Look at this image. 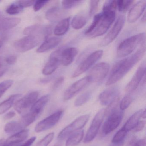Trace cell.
<instances>
[{"instance_id":"cell-1","label":"cell","mask_w":146,"mask_h":146,"mask_svg":"<svg viewBox=\"0 0 146 146\" xmlns=\"http://www.w3.org/2000/svg\"><path fill=\"white\" fill-rule=\"evenodd\" d=\"M117 8V1H106L102 12L94 16L92 24L85 31V35L93 38L104 35L115 20Z\"/></svg>"},{"instance_id":"cell-2","label":"cell","mask_w":146,"mask_h":146,"mask_svg":"<svg viewBox=\"0 0 146 146\" xmlns=\"http://www.w3.org/2000/svg\"><path fill=\"white\" fill-rule=\"evenodd\" d=\"M145 42L142 44L140 49L130 57L117 62L112 69L106 85L110 86L122 79L141 59L145 54Z\"/></svg>"},{"instance_id":"cell-3","label":"cell","mask_w":146,"mask_h":146,"mask_svg":"<svg viewBox=\"0 0 146 146\" xmlns=\"http://www.w3.org/2000/svg\"><path fill=\"white\" fill-rule=\"evenodd\" d=\"M145 34L140 33L130 36L121 42L117 49V56L124 58L131 54L140 45L145 42Z\"/></svg>"},{"instance_id":"cell-4","label":"cell","mask_w":146,"mask_h":146,"mask_svg":"<svg viewBox=\"0 0 146 146\" xmlns=\"http://www.w3.org/2000/svg\"><path fill=\"white\" fill-rule=\"evenodd\" d=\"M89 117V114H85L77 118L60 132L58 135V139L64 140L77 131L83 128L88 122Z\"/></svg>"},{"instance_id":"cell-5","label":"cell","mask_w":146,"mask_h":146,"mask_svg":"<svg viewBox=\"0 0 146 146\" xmlns=\"http://www.w3.org/2000/svg\"><path fill=\"white\" fill-rule=\"evenodd\" d=\"M39 95V92L33 91L18 100L14 104L15 111L20 114L27 112L37 100Z\"/></svg>"},{"instance_id":"cell-6","label":"cell","mask_w":146,"mask_h":146,"mask_svg":"<svg viewBox=\"0 0 146 146\" xmlns=\"http://www.w3.org/2000/svg\"><path fill=\"white\" fill-rule=\"evenodd\" d=\"M41 40V36L28 35L16 41L13 46L15 49L19 52H25L37 46Z\"/></svg>"},{"instance_id":"cell-7","label":"cell","mask_w":146,"mask_h":146,"mask_svg":"<svg viewBox=\"0 0 146 146\" xmlns=\"http://www.w3.org/2000/svg\"><path fill=\"white\" fill-rule=\"evenodd\" d=\"M102 50H98L93 52L84 59L73 72L72 78L77 77L91 68L103 55Z\"/></svg>"},{"instance_id":"cell-8","label":"cell","mask_w":146,"mask_h":146,"mask_svg":"<svg viewBox=\"0 0 146 146\" xmlns=\"http://www.w3.org/2000/svg\"><path fill=\"white\" fill-rule=\"evenodd\" d=\"M104 110L99 111L95 116L90 127L86 133L84 140L85 143L90 142L93 141L98 134L99 129L101 127L104 118Z\"/></svg>"},{"instance_id":"cell-9","label":"cell","mask_w":146,"mask_h":146,"mask_svg":"<svg viewBox=\"0 0 146 146\" xmlns=\"http://www.w3.org/2000/svg\"><path fill=\"white\" fill-rule=\"evenodd\" d=\"M64 111L59 110L40 121L35 127L36 132H40L52 128L59 122L63 116Z\"/></svg>"},{"instance_id":"cell-10","label":"cell","mask_w":146,"mask_h":146,"mask_svg":"<svg viewBox=\"0 0 146 146\" xmlns=\"http://www.w3.org/2000/svg\"><path fill=\"white\" fill-rule=\"evenodd\" d=\"M123 114L122 111L117 110L108 117L102 127V133L104 135H107L117 129L123 119Z\"/></svg>"},{"instance_id":"cell-11","label":"cell","mask_w":146,"mask_h":146,"mask_svg":"<svg viewBox=\"0 0 146 146\" xmlns=\"http://www.w3.org/2000/svg\"><path fill=\"white\" fill-rule=\"evenodd\" d=\"M125 22V18L124 16H119L111 29L102 41L101 46H106L114 41L121 32V31L124 25Z\"/></svg>"},{"instance_id":"cell-12","label":"cell","mask_w":146,"mask_h":146,"mask_svg":"<svg viewBox=\"0 0 146 146\" xmlns=\"http://www.w3.org/2000/svg\"><path fill=\"white\" fill-rule=\"evenodd\" d=\"M110 65L108 63L102 62L96 65L90 70L88 76L90 82H98L104 79L108 74Z\"/></svg>"},{"instance_id":"cell-13","label":"cell","mask_w":146,"mask_h":146,"mask_svg":"<svg viewBox=\"0 0 146 146\" xmlns=\"http://www.w3.org/2000/svg\"><path fill=\"white\" fill-rule=\"evenodd\" d=\"M63 48L54 51L50 55L49 60L43 68L42 73L46 76H49L55 71L61 62V52Z\"/></svg>"},{"instance_id":"cell-14","label":"cell","mask_w":146,"mask_h":146,"mask_svg":"<svg viewBox=\"0 0 146 146\" xmlns=\"http://www.w3.org/2000/svg\"><path fill=\"white\" fill-rule=\"evenodd\" d=\"M90 82H91L90 78L88 76L75 82L66 90L64 94V100H69L72 99Z\"/></svg>"},{"instance_id":"cell-15","label":"cell","mask_w":146,"mask_h":146,"mask_svg":"<svg viewBox=\"0 0 146 146\" xmlns=\"http://www.w3.org/2000/svg\"><path fill=\"white\" fill-rule=\"evenodd\" d=\"M146 67L145 64H143L137 70L132 78L128 83L125 88L127 93H131L136 90L138 88L143 77L145 76Z\"/></svg>"},{"instance_id":"cell-16","label":"cell","mask_w":146,"mask_h":146,"mask_svg":"<svg viewBox=\"0 0 146 146\" xmlns=\"http://www.w3.org/2000/svg\"><path fill=\"white\" fill-rule=\"evenodd\" d=\"M51 32V28L49 26L35 25L25 28L23 31V34L27 36H38L41 37L44 36L46 38Z\"/></svg>"},{"instance_id":"cell-17","label":"cell","mask_w":146,"mask_h":146,"mask_svg":"<svg viewBox=\"0 0 146 146\" xmlns=\"http://www.w3.org/2000/svg\"><path fill=\"white\" fill-rule=\"evenodd\" d=\"M119 92L118 88L115 86L105 90L99 95V99L101 104L103 106H108L118 96Z\"/></svg>"},{"instance_id":"cell-18","label":"cell","mask_w":146,"mask_h":146,"mask_svg":"<svg viewBox=\"0 0 146 146\" xmlns=\"http://www.w3.org/2000/svg\"><path fill=\"white\" fill-rule=\"evenodd\" d=\"M50 98L49 95L46 94L43 96L36 101L28 113L36 119L43 111L44 108L49 101Z\"/></svg>"},{"instance_id":"cell-19","label":"cell","mask_w":146,"mask_h":146,"mask_svg":"<svg viewBox=\"0 0 146 146\" xmlns=\"http://www.w3.org/2000/svg\"><path fill=\"white\" fill-rule=\"evenodd\" d=\"M146 1L145 0L140 1L134 5L129 11L128 15V20L130 23L136 22L142 14L146 8Z\"/></svg>"},{"instance_id":"cell-20","label":"cell","mask_w":146,"mask_h":146,"mask_svg":"<svg viewBox=\"0 0 146 146\" xmlns=\"http://www.w3.org/2000/svg\"><path fill=\"white\" fill-rule=\"evenodd\" d=\"M78 50L75 47H68L63 49L61 52V62L64 66L70 64L77 54Z\"/></svg>"},{"instance_id":"cell-21","label":"cell","mask_w":146,"mask_h":146,"mask_svg":"<svg viewBox=\"0 0 146 146\" xmlns=\"http://www.w3.org/2000/svg\"><path fill=\"white\" fill-rule=\"evenodd\" d=\"M61 41V39L59 37H47L45 41L37 48L36 52L38 53H42L47 52L56 47Z\"/></svg>"},{"instance_id":"cell-22","label":"cell","mask_w":146,"mask_h":146,"mask_svg":"<svg viewBox=\"0 0 146 146\" xmlns=\"http://www.w3.org/2000/svg\"><path fill=\"white\" fill-rule=\"evenodd\" d=\"M143 111V109H141L133 114L126 121L123 127V129L127 132L132 130L140 121Z\"/></svg>"},{"instance_id":"cell-23","label":"cell","mask_w":146,"mask_h":146,"mask_svg":"<svg viewBox=\"0 0 146 146\" xmlns=\"http://www.w3.org/2000/svg\"><path fill=\"white\" fill-rule=\"evenodd\" d=\"M22 96L20 94H16L10 96L8 99L0 103V114L7 111L15 104L16 101Z\"/></svg>"},{"instance_id":"cell-24","label":"cell","mask_w":146,"mask_h":146,"mask_svg":"<svg viewBox=\"0 0 146 146\" xmlns=\"http://www.w3.org/2000/svg\"><path fill=\"white\" fill-rule=\"evenodd\" d=\"M29 133V130H23L11 136L5 141V142L21 143L25 141L28 138Z\"/></svg>"},{"instance_id":"cell-25","label":"cell","mask_w":146,"mask_h":146,"mask_svg":"<svg viewBox=\"0 0 146 146\" xmlns=\"http://www.w3.org/2000/svg\"><path fill=\"white\" fill-rule=\"evenodd\" d=\"M70 17L66 18L59 22L54 31L55 35L60 36L65 35L68 31L70 27Z\"/></svg>"},{"instance_id":"cell-26","label":"cell","mask_w":146,"mask_h":146,"mask_svg":"<svg viewBox=\"0 0 146 146\" xmlns=\"http://www.w3.org/2000/svg\"><path fill=\"white\" fill-rule=\"evenodd\" d=\"M62 14V10L59 7L54 6L48 10L46 13V17L49 21L53 22L60 18Z\"/></svg>"},{"instance_id":"cell-27","label":"cell","mask_w":146,"mask_h":146,"mask_svg":"<svg viewBox=\"0 0 146 146\" xmlns=\"http://www.w3.org/2000/svg\"><path fill=\"white\" fill-rule=\"evenodd\" d=\"M84 136V130L76 132L69 137L66 143V146H75L81 141Z\"/></svg>"},{"instance_id":"cell-28","label":"cell","mask_w":146,"mask_h":146,"mask_svg":"<svg viewBox=\"0 0 146 146\" xmlns=\"http://www.w3.org/2000/svg\"><path fill=\"white\" fill-rule=\"evenodd\" d=\"M23 129L20 122L11 121L6 124L5 131L7 134H15L23 130Z\"/></svg>"},{"instance_id":"cell-29","label":"cell","mask_w":146,"mask_h":146,"mask_svg":"<svg viewBox=\"0 0 146 146\" xmlns=\"http://www.w3.org/2000/svg\"><path fill=\"white\" fill-rule=\"evenodd\" d=\"M87 18L83 14H78L72 19L71 25L73 29L79 30L82 29L87 23Z\"/></svg>"},{"instance_id":"cell-30","label":"cell","mask_w":146,"mask_h":146,"mask_svg":"<svg viewBox=\"0 0 146 146\" xmlns=\"http://www.w3.org/2000/svg\"><path fill=\"white\" fill-rule=\"evenodd\" d=\"M119 102V97L118 96L108 105V106L104 110V116L108 117L109 115L117 111Z\"/></svg>"},{"instance_id":"cell-31","label":"cell","mask_w":146,"mask_h":146,"mask_svg":"<svg viewBox=\"0 0 146 146\" xmlns=\"http://www.w3.org/2000/svg\"><path fill=\"white\" fill-rule=\"evenodd\" d=\"M91 96V92L87 91L79 96L75 101V106H80L88 101Z\"/></svg>"},{"instance_id":"cell-32","label":"cell","mask_w":146,"mask_h":146,"mask_svg":"<svg viewBox=\"0 0 146 146\" xmlns=\"http://www.w3.org/2000/svg\"><path fill=\"white\" fill-rule=\"evenodd\" d=\"M23 8L21 7L17 2L9 6L7 8L6 12L9 15H16L20 13L23 11Z\"/></svg>"},{"instance_id":"cell-33","label":"cell","mask_w":146,"mask_h":146,"mask_svg":"<svg viewBox=\"0 0 146 146\" xmlns=\"http://www.w3.org/2000/svg\"><path fill=\"white\" fill-rule=\"evenodd\" d=\"M127 132L124 129L121 128L114 135L111 142L120 143L124 142Z\"/></svg>"},{"instance_id":"cell-34","label":"cell","mask_w":146,"mask_h":146,"mask_svg":"<svg viewBox=\"0 0 146 146\" xmlns=\"http://www.w3.org/2000/svg\"><path fill=\"white\" fill-rule=\"evenodd\" d=\"M134 2L133 1H117V7L119 12H124L129 9Z\"/></svg>"},{"instance_id":"cell-35","label":"cell","mask_w":146,"mask_h":146,"mask_svg":"<svg viewBox=\"0 0 146 146\" xmlns=\"http://www.w3.org/2000/svg\"><path fill=\"white\" fill-rule=\"evenodd\" d=\"M13 83V81L11 79L0 83V98L12 86Z\"/></svg>"},{"instance_id":"cell-36","label":"cell","mask_w":146,"mask_h":146,"mask_svg":"<svg viewBox=\"0 0 146 146\" xmlns=\"http://www.w3.org/2000/svg\"><path fill=\"white\" fill-rule=\"evenodd\" d=\"M132 102V98L130 95L125 96L120 103V109L121 111L127 109Z\"/></svg>"},{"instance_id":"cell-37","label":"cell","mask_w":146,"mask_h":146,"mask_svg":"<svg viewBox=\"0 0 146 146\" xmlns=\"http://www.w3.org/2000/svg\"><path fill=\"white\" fill-rule=\"evenodd\" d=\"M54 132L49 133L42 138L37 143L36 146H48L52 141L54 137Z\"/></svg>"},{"instance_id":"cell-38","label":"cell","mask_w":146,"mask_h":146,"mask_svg":"<svg viewBox=\"0 0 146 146\" xmlns=\"http://www.w3.org/2000/svg\"><path fill=\"white\" fill-rule=\"evenodd\" d=\"M83 1H63L62 2L63 7L65 9H70L79 5Z\"/></svg>"},{"instance_id":"cell-39","label":"cell","mask_w":146,"mask_h":146,"mask_svg":"<svg viewBox=\"0 0 146 146\" xmlns=\"http://www.w3.org/2000/svg\"><path fill=\"white\" fill-rule=\"evenodd\" d=\"M126 146H146V139L144 138L137 140L136 137H133Z\"/></svg>"},{"instance_id":"cell-40","label":"cell","mask_w":146,"mask_h":146,"mask_svg":"<svg viewBox=\"0 0 146 146\" xmlns=\"http://www.w3.org/2000/svg\"><path fill=\"white\" fill-rule=\"evenodd\" d=\"M99 1H90V17L94 15L97 11L99 6Z\"/></svg>"},{"instance_id":"cell-41","label":"cell","mask_w":146,"mask_h":146,"mask_svg":"<svg viewBox=\"0 0 146 146\" xmlns=\"http://www.w3.org/2000/svg\"><path fill=\"white\" fill-rule=\"evenodd\" d=\"M49 1L46 0H40L35 1L33 7L34 11L35 12L39 11L44 6L49 2Z\"/></svg>"},{"instance_id":"cell-42","label":"cell","mask_w":146,"mask_h":146,"mask_svg":"<svg viewBox=\"0 0 146 146\" xmlns=\"http://www.w3.org/2000/svg\"><path fill=\"white\" fill-rule=\"evenodd\" d=\"M35 1H17L19 5L23 8L31 6L35 4Z\"/></svg>"},{"instance_id":"cell-43","label":"cell","mask_w":146,"mask_h":146,"mask_svg":"<svg viewBox=\"0 0 146 146\" xmlns=\"http://www.w3.org/2000/svg\"><path fill=\"white\" fill-rule=\"evenodd\" d=\"M145 121H139V122L137 123V125H136L135 127L134 128V129L132 130L134 132H138V131H141L143 129L145 126Z\"/></svg>"},{"instance_id":"cell-44","label":"cell","mask_w":146,"mask_h":146,"mask_svg":"<svg viewBox=\"0 0 146 146\" xmlns=\"http://www.w3.org/2000/svg\"><path fill=\"white\" fill-rule=\"evenodd\" d=\"M6 63L9 65H13L16 63L17 61V58L14 55H11L7 57L5 60Z\"/></svg>"},{"instance_id":"cell-45","label":"cell","mask_w":146,"mask_h":146,"mask_svg":"<svg viewBox=\"0 0 146 146\" xmlns=\"http://www.w3.org/2000/svg\"><path fill=\"white\" fill-rule=\"evenodd\" d=\"M64 78L63 77H60L58 78L54 84L53 86V89L56 90L58 89L63 83L64 81Z\"/></svg>"},{"instance_id":"cell-46","label":"cell","mask_w":146,"mask_h":146,"mask_svg":"<svg viewBox=\"0 0 146 146\" xmlns=\"http://www.w3.org/2000/svg\"><path fill=\"white\" fill-rule=\"evenodd\" d=\"M36 137H33L30 138L28 141L25 142V143L23 144H22L20 146H31L32 145L34 142L36 140Z\"/></svg>"},{"instance_id":"cell-47","label":"cell","mask_w":146,"mask_h":146,"mask_svg":"<svg viewBox=\"0 0 146 146\" xmlns=\"http://www.w3.org/2000/svg\"><path fill=\"white\" fill-rule=\"evenodd\" d=\"M16 115V113L13 111H11L7 113L4 116V119H10L12 118Z\"/></svg>"},{"instance_id":"cell-48","label":"cell","mask_w":146,"mask_h":146,"mask_svg":"<svg viewBox=\"0 0 146 146\" xmlns=\"http://www.w3.org/2000/svg\"><path fill=\"white\" fill-rule=\"evenodd\" d=\"M7 69L5 66H4L3 65L0 66V77L2 76L6 72Z\"/></svg>"},{"instance_id":"cell-49","label":"cell","mask_w":146,"mask_h":146,"mask_svg":"<svg viewBox=\"0 0 146 146\" xmlns=\"http://www.w3.org/2000/svg\"><path fill=\"white\" fill-rule=\"evenodd\" d=\"M21 145H22L21 143H11L5 142L3 146H20Z\"/></svg>"},{"instance_id":"cell-50","label":"cell","mask_w":146,"mask_h":146,"mask_svg":"<svg viewBox=\"0 0 146 146\" xmlns=\"http://www.w3.org/2000/svg\"><path fill=\"white\" fill-rule=\"evenodd\" d=\"M124 142L120 143H111V144L108 146H123Z\"/></svg>"},{"instance_id":"cell-51","label":"cell","mask_w":146,"mask_h":146,"mask_svg":"<svg viewBox=\"0 0 146 146\" xmlns=\"http://www.w3.org/2000/svg\"><path fill=\"white\" fill-rule=\"evenodd\" d=\"M146 117V112L145 110L143 111L142 113L141 118L143 119H145Z\"/></svg>"},{"instance_id":"cell-52","label":"cell","mask_w":146,"mask_h":146,"mask_svg":"<svg viewBox=\"0 0 146 146\" xmlns=\"http://www.w3.org/2000/svg\"><path fill=\"white\" fill-rule=\"evenodd\" d=\"M142 21L143 23H145L146 22V13H144V15L143 16L142 18Z\"/></svg>"},{"instance_id":"cell-53","label":"cell","mask_w":146,"mask_h":146,"mask_svg":"<svg viewBox=\"0 0 146 146\" xmlns=\"http://www.w3.org/2000/svg\"><path fill=\"white\" fill-rule=\"evenodd\" d=\"M5 142V140L2 139L0 140V146H3Z\"/></svg>"},{"instance_id":"cell-54","label":"cell","mask_w":146,"mask_h":146,"mask_svg":"<svg viewBox=\"0 0 146 146\" xmlns=\"http://www.w3.org/2000/svg\"><path fill=\"white\" fill-rule=\"evenodd\" d=\"M3 17H4V16H3V15H2L1 13L0 12V23H1V20H2Z\"/></svg>"},{"instance_id":"cell-55","label":"cell","mask_w":146,"mask_h":146,"mask_svg":"<svg viewBox=\"0 0 146 146\" xmlns=\"http://www.w3.org/2000/svg\"><path fill=\"white\" fill-rule=\"evenodd\" d=\"M3 42L0 40V48H1L2 47V46H3Z\"/></svg>"},{"instance_id":"cell-56","label":"cell","mask_w":146,"mask_h":146,"mask_svg":"<svg viewBox=\"0 0 146 146\" xmlns=\"http://www.w3.org/2000/svg\"><path fill=\"white\" fill-rule=\"evenodd\" d=\"M2 64V60H1V58H0V66Z\"/></svg>"},{"instance_id":"cell-57","label":"cell","mask_w":146,"mask_h":146,"mask_svg":"<svg viewBox=\"0 0 146 146\" xmlns=\"http://www.w3.org/2000/svg\"><path fill=\"white\" fill-rule=\"evenodd\" d=\"M54 146H61V145L59 144H56Z\"/></svg>"},{"instance_id":"cell-58","label":"cell","mask_w":146,"mask_h":146,"mask_svg":"<svg viewBox=\"0 0 146 146\" xmlns=\"http://www.w3.org/2000/svg\"><path fill=\"white\" fill-rule=\"evenodd\" d=\"M1 1H0V2H1Z\"/></svg>"}]
</instances>
